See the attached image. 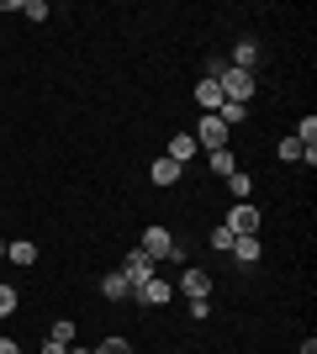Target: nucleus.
<instances>
[{
  "mask_svg": "<svg viewBox=\"0 0 317 354\" xmlns=\"http://www.w3.org/2000/svg\"><path fill=\"white\" fill-rule=\"evenodd\" d=\"M206 169H211L217 180H227L233 169H238V159H233V148H211V153H206Z\"/></svg>",
  "mask_w": 317,
  "mask_h": 354,
  "instance_id": "ddd939ff",
  "label": "nucleus"
},
{
  "mask_svg": "<svg viewBox=\"0 0 317 354\" xmlns=\"http://www.w3.org/2000/svg\"><path fill=\"white\" fill-rule=\"evenodd\" d=\"M180 291H185V301L211 296V275H206V270H185V275H180Z\"/></svg>",
  "mask_w": 317,
  "mask_h": 354,
  "instance_id": "9d476101",
  "label": "nucleus"
},
{
  "mask_svg": "<svg viewBox=\"0 0 317 354\" xmlns=\"http://www.w3.org/2000/svg\"><path fill=\"white\" fill-rule=\"evenodd\" d=\"M0 354H21V349H16V339H0Z\"/></svg>",
  "mask_w": 317,
  "mask_h": 354,
  "instance_id": "393cba45",
  "label": "nucleus"
},
{
  "mask_svg": "<svg viewBox=\"0 0 317 354\" xmlns=\"http://www.w3.org/2000/svg\"><path fill=\"white\" fill-rule=\"evenodd\" d=\"M153 275H159V265H153V259H148V254H143V249H133V254H127V259H122V281L133 286V291H137V286H148Z\"/></svg>",
  "mask_w": 317,
  "mask_h": 354,
  "instance_id": "20e7f679",
  "label": "nucleus"
},
{
  "mask_svg": "<svg viewBox=\"0 0 317 354\" xmlns=\"http://www.w3.org/2000/svg\"><path fill=\"white\" fill-rule=\"evenodd\" d=\"M233 259H238V265H259V254H265V243H259V233L254 238H233Z\"/></svg>",
  "mask_w": 317,
  "mask_h": 354,
  "instance_id": "9b49d317",
  "label": "nucleus"
},
{
  "mask_svg": "<svg viewBox=\"0 0 317 354\" xmlns=\"http://www.w3.org/2000/svg\"><path fill=\"white\" fill-rule=\"evenodd\" d=\"M191 138H196V148H206V153H211V148H227V127L217 117H201Z\"/></svg>",
  "mask_w": 317,
  "mask_h": 354,
  "instance_id": "39448f33",
  "label": "nucleus"
},
{
  "mask_svg": "<svg viewBox=\"0 0 317 354\" xmlns=\"http://www.w3.org/2000/svg\"><path fill=\"white\" fill-rule=\"evenodd\" d=\"M16 307H21V296H16L11 286H0V317H11Z\"/></svg>",
  "mask_w": 317,
  "mask_h": 354,
  "instance_id": "6ab92c4d",
  "label": "nucleus"
},
{
  "mask_svg": "<svg viewBox=\"0 0 317 354\" xmlns=\"http://www.w3.org/2000/svg\"><path fill=\"white\" fill-rule=\"evenodd\" d=\"M0 259H6V238H0Z\"/></svg>",
  "mask_w": 317,
  "mask_h": 354,
  "instance_id": "cd10ccee",
  "label": "nucleus"
},
{
  "mask_svg": "<svg viewBox=\"0 0 317 354\" xmlns=\"http://www.w3.org/2000/svg\"><path fill=\"white\" fill-rule=\"evenodd\" d=\"M180 175H185V169H180L175 159H153V169H148L153 185H180Z\"/></svg>",
  "mask_w": 317,
  "mask_h": 354,
  "instance_id": "4468645a",
  "label": "nucleus"
},
{
  "mask_svg": "<svg viewBox=\"0 0 317 354\" xmlns=\"http://www.w3.org/2000/svg\"><path fill=\"white\" fill-rule=\"evenodd\" d=\"M196 106H201V117H217V106H222V85H217V80H201V85H196Z\"/></svg>",
  "mask_w": 317,
  "mask_h": 354,
  "instance_id": "1a4fd4ad",
  "label": "nucleus"
},
{
  "mask_svg": "<svg viewBox=\"0 0 317 354\" xmlns=\"http://www.w3.org/2000/svg\"><path fill=\"white\" fill-rule=\"evenodd\" d=\"M90 354H133V344H127V339H101Z\"/></svg>",
  "mask_w": 317,
  "mask_h": 354,
  "instance_id": "a211bd4d",
  "label": "nucleus"
},
{
  "mask_svg": "<svg viewBox=\"0 0 317 354\" xmlns=\"http://www.w3.org/2000/svg\"><path fill=\"white\" fill-rule=\"evenodd\" d=\"M233 69H243V74H254V64H259V43L254 37H238V43H233Z\"/></svg>",
  "mask_w": 317,
  "mask_h": 354,
  "instance_id": "0eeeda50",
  "label": "nucleus"
},
{
  "mask_svg": "<svg viewBox=\"0 0 317 354\" xmlns=\"http://www.w3.org/2000/svg\"><path fill=\"white\" fill-rule=\"evenodd\" d=\"M302 354H317V339H307V344H302Z\"/></svg>",
  "mask_w": 317,
  "mask_h": 354,
  "instance_id": "a878e982",
  "label": "nucleus"
},
{
  "mask_svg": "<svg viewBox=\"0 0 317 354\" xmlns=\"http://www.w3.org/2000/svg\"><path fill=\"white\" fill-rule=\"evenodd\" d=\"M16 16H27V21H48L53 11H48V0H21V11H16Z\"/></svg>",
  "mask_w": 317,
  "mask_h": 354,
  "instance_id": "f3484780",
  "label": "nucleus"
},
{
  "mask_svg": "<svg viewBox=\"0 0 317 354\" xmlns=\"http://www.w3.org/2000/svg\"><path fill=\"white\" fill-rule=\"evenodd\" d=\"M43 354H69V344H59V339H48V344H43Z\"/></svg>",
  "mask_w": 317,
  "mask_h": 354,
  "instance_id": "b1692460",
  "label": "nucleus"
},
{
  "mask_svg": "<svg viewBox=\"0 0 317 354\" xmlns=\"http://www.w3.org/2000/svg\"><path fill=\"white\" fill-rule=\"evenodd\" d=\"M48 339H59V344H75V323H69V317H59V323H53V333H48Z\"/></svg>",
  "mask_w": 317,
  "mask_h": 354,
  "instance_id": "4be33fe9",
  "label": "nucleus"
},
{
  "mask_svg": "<svg viewBox=\"0 0 317 354\" xmlns=\"http://www.w3.org/2000/svg\"><path fill=\"white\" fill-rule=\"evenodd\" d=\"M169 296H175V286H169L164 275H153L148 286H137V301H143V307H164Z\"/></svg>",
  "mask_w": 317,
  "mask_h": 354,
  "instance_id": "423d86ee",
  "label": "nucleus"
},
{
  "mask_svg": "<svg viewBox=\"0 0 317 354\" xmlns=\"http://www.w3.org/2000/svg\"><path fill=\"white\" fill-rule=\"evenodd\" d=\"M196 153H201V148H196V138H191V133H175V138H169V153H164V159H175V164L185 169V164L196 159Z\"/></svg>",
  "mask_w": 317,
  "mask_h": 354,
  "instance_id": "6e6552de",
  "label": "nucleus"
},
{
  "mask_svg": "<svg viewBox=\"0 0 317 354\" xmlns=\"http://www.w3.org/2000/svg\"><path fill=\"white\" fill-rule=\"evenodd\" d=\"M191 317H196V323H201V317H211V296H196V301H191Z\"/></svg>",
  "mask_w": 317,
  "mask_h": 354,
  "instance_id": "5701e85b",
  "label": "nucleus"
},
{
  "mask_svg": "<svg viewBox=\"0 0 317 354\" xmlns=\"http://www.w3.org/2000/svg\"><path fill=\"white\" fill-rule=\"evenodd\" d=\"M69 354H90V349H75V344H69Z\"/></svg>",
  "mask_w": 317,
  "mask_h": 354,
  "instance_id": "bb28decb",
  "label": "nucleus"
},
{
  "mask_svg": "<svg viewBox=\"0 0 317 354\" xmlns=\"http://www.w3.org/2000/svg\"><path fill=\"white\" fill-rule=\"evenodd\" d=\"M6 259H11V265H37V243H32V238H16V243H6Z\"/></svg>",
  "mask_w": 317,
  "mask_h": 354,
  "instance_id": "2eb2a0df",
  "label": "nucleus"
},
{
  "mask_svg": "<svg viewBox=\"0 0 317 354\" xmlns=\"http://www.w3.org/2000/svg\"><path fill=\"white\" fill-rule=\"evenodd\" d=\"M222 227H233V238H254L259 227H265V212L254 207V201H238V207L227 212V222Z\"/></svg>",
  "mask_w": 317,
  "mask_h": 354,
  "instance_id": "f03ea898",
  "label": "nucleus"
},
{
  "mask_svg": "<svg viewBox=\"0 0 317 354\" xmlns=\"http://www.w3.org/2000/svg\"><path fill=\"white\" fill-rule=\"evenodd\" d=\"M217 85H222V101H238V106H249V95H254V74H243V69H233V64H227Z\"/></svg>",
  "mask_w": 317,
  "mask_h": 354,
  "instance_id": "7ed1b4c3",
  "label": "nucleus"
},
{
  "mask_svg": "<svg viewBox=\"0 0 317 354\" xmlns=\"http://www.w3.org/2000/svg\"><path fill=\"white\" fill-rule=\"evenodd\" d=\"M211 249H217V254L233 249V227H211Z\"/></svg>",
  "mask_w": 317,
  "mask_h": 354,
  "instance_id": "aec40b11",
  "label": "nucleus"
},
{
  "mask_svg": "<svg viewBox=\"0 0 317 354\" xmlns=\"http://www.w3.org/2000/svg\"><path fill=\"white\" fill-rule=\"evenodd\" d=\"M101 296L106 301H127V296H133V286L122 281V270H106L101 275Z\"/></svg>",
  "mask_w": 317,
  "mask_h": 354,
  "instance_id": "f8f14e48",
  "label": "nucleus"
},
{
  "mask_svg": "<svg viewBox=\"0 0 317 354\" xmlns=\"http://www.w3.org/2000/svg\"><path fill=\"white\" fill-rule=\"evenodd\" d=\"M137 249L148 254L153 265H159V259H175V265H180L185 259V243L175 233H169V227H143V238H137Z\"/></svg>",
  "mask_w": 317,
  "mask_h": 354,
  "instance_id": "f257e3e1",
  "label": "nucleus"
},
{
  "mask_svg": "<svg viewBox=\"0 0 317 354\" xmlns=\"http://www.w3.org/2000/svg\"><path fill=\"white\" fill-rule=\"evenodd\" d=\"M280 159H286V164H302V143H296V138H280Z\"/></svg>",
  "mask_w": 317,
  "mask_h": 354,
  "instance_id": "412c9836",
  "label": "nucleus"
},
{
  "mask_svg": "<svg viewBox=\"0 0 317 354\" xmlns=\"http://www.w3.org/2000/svg\"><path fill=\"white\" fill-rule=\"evenodd\" d=\"M222 185L233 191V201H249V196H254V175H249V169H233Z\"/></svg>",
  "mask_w": 317,
  "mask_h": 354,
  "instance_id": "dca6fc26",
  "label": "nucleus"
}]
</instances>
